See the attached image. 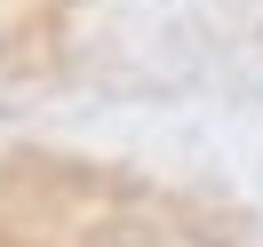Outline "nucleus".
Here are the masks:
<instances>
[]
</instances>
